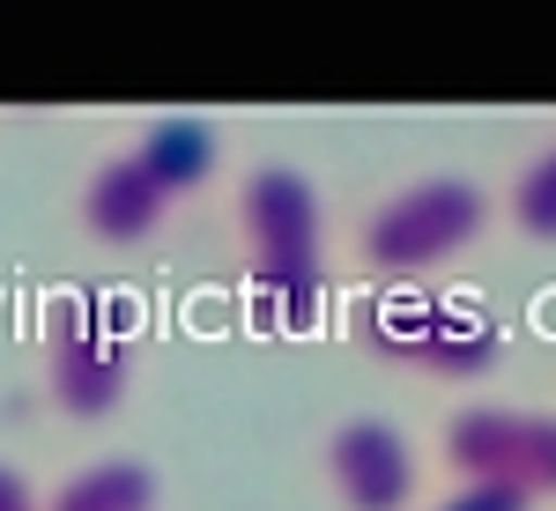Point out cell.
Here are the masks:
<instances>
[{"mask_svg": "<svg viewBox=\"0 0 556 511\" xmlns=\"http://www.w3.org/2000/svg\"><path fill=\"white\" fill-rule=\"evenodd\" d=\"M497 215L513 222L527 245H556V141H542V149L519 156V170L505 178Z\"/></svg>", "mask_w": 556, "mask_h": 511, "instance_id": "cell-10", "label": "cell"}, {"mask_svg": "<svg viewBox=\"0 0 556 511\" xmlns=\"http://www.w3.org/2000/svg\"><path fill=\"white\" fill-rule=\"evenodd\" d=\"M319 474L342 511H416L424 497V460L386 416H342L319 445Z\"/></svg>", "mask_w": 556, "mask_h": 511, "instance_id": "cell-4", "label": "cell"}, {"mask_svg": "<svg viewBox=\"0 0 556 511\" xmlns=\"http://www.w3.org/2000/svg\"><path fill=\"white\" fill-rule=\"evenodd\" d=\"M230 222L245 245V282L260 290V319L267 327H304L319 297H327V201L298 164L267 156L238 178L230 193Z\"/></svg>", "mask_w": 556, "mask_h": 511, "instance_id": "cell-1", "label": "cell"}, {"mask_svg": "<svg viewBox=\"0 0 556 511\" xmlns=\"http://www.w3.org/2000/svg\"><path fill=\"white\" fill-rule=\"evenodd\" d=\"M127 156L164 186V201L178 208V201L208 193L215 178H223V127L201 119V112H156V119L127 141Z\"/></svg>", "mask_w": 556, "mask_h": 511, "instance_id": "cell-8", "label": "cell"}, {"mask_svg": "<svg viewBox=\"0 0 556 511\" xmlns=\"http://www.w3.org/2000/svg\"><path fill=\"white\" fill-rule=\"evenodd\" d=\"M430 511H534V497H519V489H453Z\"/></svg>", "mask_w": 556, "mask_h": 511, "instance_id": "cell-11", "label": "cell"}, {"mask_svg": "<svg viewBox=\"0 0 556 511\" xmlns=\"http://www.w3.org/2000/svg\"><path fill=\"white\" fill-rule=\"evenodd\" d=\"M386 356L416 363L430 379H490L505 363V327L475 304H416L386 327Z\"/></svg>", "mask_w": 556, "mask_h": 511, "instance_id": "cell-6", "label": "cell"}, {"mask_svg": "<svg viewBox=\"0 0 556 511\" xmlns=\"http://www.w3.org/2000/svg\"><path fill=\"white\" fill-rule=\"evenodd\" d=\"M75 222H83L89 245H104V253H134V245H149V238L172 222V201H164V186L134 164L127 149H112V156L89 164L83 193H75Z\"/></svg>", "mask_w": 556, "mask_h": 511, "instance_id": "cell-7", "label": "cell"}, {"mask_svg": "<svg viewBox=\"0 0 556 511\" xmlns=\"http://www.w3.org/2000/svg\"><path fill=\"white\" fill-rule=\"evenodd\" d=\"M45 511H164V474L141 452H97L38 497Z\"/></svg>", "mask_w": 556, "mask_h": 511, "instance_id": "cell-9", "label": "cell"}, {"mask_svg": "<svg viewBox=\"0 0 556 511\" xmlns=\"http://www.w3.org/2000/svg\"><path fill=\"white\" fill-rule=\"evenodd\" d=\"M490 222H497L490 186H475L468 170H424L356 215V267L371 282H424L468 259L490 238Z\"/></svg>", "mask_w": 556, "mask_h": 511, "instance_id": "cell-2", "label": "cell"}, {"mask_svg": "<svg viewBox=\"0 0 556 511\" xmlns=\"http://www.w3.org/2000/svg\"><path fill=\"white\" fill-rule=\"evenodd\" d=\"M534 437H542V408L519 400H460L445 430H438V468L453 474V489H519L534 474Z\"/></svg>", "mask_w": 556, "mask_h": 511, "instance_id": "cell-5", "label": "cell"}, {"mask_svg": "<svg viewBox=\"0 0 556 511\" xmlns=\"http://www.w3.org/2000/svg\"><path fill=\"white\" fill-rule=\"evenodd\" d=\"M134 334L97 311L89 297H60L45 311V334H38V379H45V400L67 416V423H104L119 416L134 393Z\"/></svg>", "mask_w": 556, "mask_h": 511, "instance_id": "cell-3", "label": "cell"}, {"mask_svg": "<svg viewBox=\"0 0 556 511\" xmlns=\"http://www.w3.org/2000/svg\"><path fill=\"white\" fill-rule=\"evenodd\" d=\"M0 511H45L38 489H30V474L15 468V460H0Z\"/></svg>", "mask_w": 556, "mask_h": 511, "instance_id": "cell-12", "label": "cell"}]
</instances>
